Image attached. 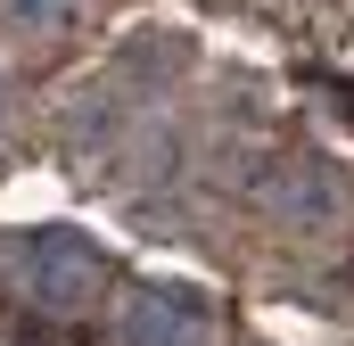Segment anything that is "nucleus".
Here are the masks:
<instances>
[{"label":"nucleus","mask_w":354,"mask_h":346,"mask_svg":"<svg viewBox=\"0 0 354 346\" xmlns=\"http://www.w3.org/2000/svg\"><path fill=\"white\" fill-rule=\"evenodd\" d=\"M25 280H33V297H41V305L75 313L91 289H99V256H91L83 239H66V231H41V239L25 248Z\"/></svg>","instance_id":"obj_1"},{"label":"nucleus","mask_w":354,"mask_h":346,"mask_svg":"<svg viewBox=\"0 0 354 346\" xmlns=\"http://www.w3.org/2000/svg\"><path fill=\"white\" fill-rule=\"evenodd\" d=\"M124 346H206V313L189 297H132L124 305Z\"/></svg>","instance_id":"obj_2"}]
</instances>
